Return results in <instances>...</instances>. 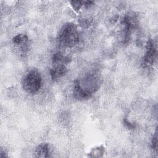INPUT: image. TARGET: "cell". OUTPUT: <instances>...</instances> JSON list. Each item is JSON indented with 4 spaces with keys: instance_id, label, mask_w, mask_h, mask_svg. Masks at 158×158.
Masks as SVG:
<instances>
[{
    "instance_id": "6da1fadb",
    "label": "cell",
    "mask_w": 158,
    "mask_h": 158,
    "mask_svg": "<svg viewBox=\"0 0 158 158\" xmlns=\"http://www.w3.org/2000/svg\"><path fill=\"white\" fill-rule=\"evenodd\" d=\"M78 33L76 26L67 23L63 26L59 34V40L64 46L72 48L78 42Z\"/></svg>"
},
{
    "instance_id": "7a4b0ae2",
    "label": "cell",
    "mask_w": 158,
    "mask_h": 158,
    "mask_svg": "<svg viewBox=\"0 0 158 158\" xmlns=\"http://www.w3.org/2000/svg\"><path fill=\"white\" fill-rule=\"evenodd\" d=\"M42 78L40 73L37 70L30 71L25 77L23 81V88L29 93L34 94L41 88Z\"/></svg>"
},
{
    "instance_id": "3957f363",
    "label": "cell",
    "mask_w": 158,
    "mask_h": 158,
    "mask_svg": "<svg viewBox=\"0 0 158 158\" xmlns=\"http://www.w3.org/2000/svg\"><path fill=\"white\" fill-rule=\"evenodd\" d=\"M157 51L152 40H149L146 45V52L144 56V61L146 64H153L156 60Z\"/></svg>"
},
{
    "instance_id": "277c9868",
    "label": "cell",
    "mask_w": 158,
    "mask_h": 158,
    "mask_svg": "<svg viewBox=\"0 0 158 158\" xmlns=\"http://www.w3.org/2000/svg\"><path fill=\"white\" fill-rule=\"evenodd\" d=\"M67 73V68L63 64L54 65V67L50 70V75L53 80H56L65 75Z\"/></svg>"
},
{
    "instance_id": "5b68a950",
    "label": "cell",
    "mask_w": 158,
    "mask_h": 158,
    "mask_svg": "<svg viewBox=\"0 0 158 158\" xmlns=\"http://www.w3.org/2000/svg\"><path fill=\"white\" fill-rule=\"evenodd\" d=\"M49 146L46 143H42L38 145L35 150V154L38 157H49Z\"/></svg>"
},
{
    "instance_id": "8992f818",
    "label": "cell",
    "mask_w": 158,
    "mask_h": 158,
    "mask_svg": "<svg viewBox=\"0 0 158 158\" xmlns=\"http://www.w3.org/2000/svg\"><path fill=\"white\" fill-rule=\"evenodd\" d=\"M28 41V37L26 34H19L13 38V43L18 46L24 45Z\"/></svg>"
},
{
    "instance_id": "52a82bcc",
    "label": "cell",
    "mask_w": 158,
    "mask_h": 158,
    "mask_svg": "<svg viewBox=\"0 0 158 158\" xmlns=\"http://www.w3.org/2000/svg\"><path fill=\"white\" fill-rule=\"evenodd\" d=\"M64 56L61 53H55L52 58V61H53V64L54 65L56 64H61V63H63V60H64Z\"/></svg>"
},
{
    "instance_id": "ba28073f",
    "label": "cell",
    "mask_w": 158,
    "mask_h": 158,
    "mask_svg": "<svg viewBox=\"0 0 158 158\" xmlns=\"http://www.w3.org/2000/svg\"><path fill=\"white\" fill-rule=\"evenodd\" d=\"M103 153H104V148L103 146L100 148H96L91 151V152L90 153V157H101Z\"/></svg>"
},
{
    "instance_id": "9c48e42d",
    "label": "cell",
    "mask_w": 158,
    "mask_h": 158,
    "mask_svg": "<svg viewBox=\"0 0 158 158\" xmlns=\"http://www.w3.org/2000/svg\"><path fill=\"white\" fill-rule=\"evenodd\" d=\"M71 5L74 8V9L77 11L81 9L82 6L83 5V2L82 1H72L70 2Z\"/></svg>"
},
{
    "instance_id": "30bf717a",
    "label": "cell",
    "mask_w": 158,
    "mask_h": 158,
    "mask_svg": "<svg viewBox=\"0 0 158 158\" xmlns=\"http://www.w3.org/2000/svg\"><path fill=\"white\" fill-rule=\"evenodd\" d=\"M152 147L154 149L157 151V130L156 131L153 138L152 139Z\"/></svg>"
},
{
    "instance_id": "8fae6325",
    "label": "cell",
    "mask_w": 158,
    "mask_h": 158,
    "mask_svg": "<svg viewBox=\"0 0 158 158\" xmlns=\"http://www.w3.org/2000/svg\"><path fill=\"white\" fill-rule=\"evenodd\" d=\"M124 123L125 125L129 129H134L136 127V125L135 124L131 123L127 118H124Z\"/></svg>"
},
{
    "instance_id": "7c38bea8",
    "label": "cell",
    "mask_w": 158,
    "mask_h": 158,
    "mask_svg": "<svg viewBox=\"0 0 158 158\" xmlns=\"http://www.w3.org/2000/svg\"><path fill=\"white\" fill-rule=\"evenodd\" d=\"M93 2H90V1L83 2V5H84L86 8H90L91 5H93Z\"/></svg>"
},
{
    "instance_id": "4fadbf2b",
    "label": "cell",
    "mask_w": 158,
    "mask_h": 158,
    "mask_svg": "<svg viewBox=\"0 0 158 158\" xmlns=\"http://www.w3.org/2000/svg\"><path fill=\"white\" fill-rule=\"evenodd\" d=\"M0 157H1V158H3V157H7L6 154L5 153V152L3 151V149L1 150V156H0Z\"/></svg>"
}]
</instances>
